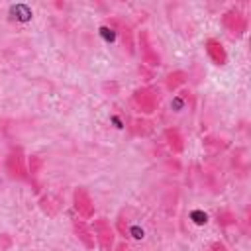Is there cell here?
<instances>
[{
    "label": "cell",
    "mask_w": 251,
    "mask_h": 251,
    "mask_svg": "<svg viewBox=\"0 0 251 251\" xmlns=\"http://www.w3.org/2000/svg\"><path fill=\"white\" fill-rule=\"evenodd\" d=\"M131 102L137 108L139 114L143 116H151L157 112L159 104H161V90L155 84H145L133 90L131 94Z\"/></svg>",
    "instance_id": "2"
},
{
    "label": "cell",
    "mask_w": 251,
    "mask_h": 251,
    "mask_svg": "<svg viewBox=\"0 0 251 251\" xmlns=\"http://www.w3.org/2000/svg\"><path fill=\"white\" fill-rule=\"evenodd\" d=\"M73 233L76 235V239L84 245V249L92 251L96 247V239H94V233L90 229V226H86L84 220H78V218H73Z\"/></svg>",
    "instance_id": "9"
},
{
    "label": "cell",
    "mask_w": 251,
    "mask_h": 251,
    "mask_svg": "<svg viewBox=\"0 0 251 251\" xmlns=\"http://www.w3.org/2000/svg\"><path fill=\"white\" fill-rule=\"evenodd\" d=\"M204 251H227V247H226L222 241H212L210 245H206Z\"/></svg>",
    "instance_id": "15"
},
{
    "label": "cell",
    "mask_w": 251,
    "mask_h": 251,
    "mask_svg": "<svg viewBox=\"0 0 251 251\" xmlns=\"http://www.w3.org/2000/svg\"><path fill=\"white\" fill-rule=\"evenodd\" d=\"M39 208H41L43 214H47V216L53 218V216H57V214L61 212L63 202H61V198L55 196V194H45V196L39 198Z\"/></svg>",
    "instance_id": "11"
},
{
    "label": "cell",
    "mask_w": 251,
    "mask_h": 251,
    "mask_svg": "<svg viewBox=\"0 0 251 251\" xmlns=\"http://www.w3.org/2000/svg\"><path fill=\"white\" fill-rule=\"evenodd\" d=\"M137 41H139V49H141V59H143V63H145L147 67H151V69H153V67H159V65H161V55H159L157 49L153 47L149 31L141 29V31L137 33Z\"/></svg>",
    "instance_id": "6"
},
{
    "label": "cell",
    "mask_w": 251,
    "mask_h": 251,
    "mask_svg": "<svg viewBox=\"0 0 251 251\" xmlns=\"http://www.w3.org/2000/svg\"><path fill=\"white\" fill-rule=\"evenodd\" d=\"M73 208H75V212L80 216V220H90V218H94L96 206H94V200H92L90 192H88L84 186H76V188L73 190Z\"/></svg>",
    "instance_id": "5"
},
{
    "label": "cell",
    "mask_w": 251,
    "mask_h": 251,
    "mask_svg": "<svg viewBox=\"0 0 251 251\" xmlns=\"http://www.w3.org/2000/svg\"><path fill=\"white\" fill-rule=\"evenodd\" d=\"M220 22H222L224 29H226L229 35H235V37H241V35L247 31V25H249L247 16H245L239 8H235V6H231L229 10H226V12L222 14Z\"/></svg>",
    "instance_id": "4"
},
{
    "label": "cell",
    "mask_w": 251,
    "mask_h": 251,
    "mask_svg": "<svg viewBox=\"0 0 251 251\" xmlns=\"http://www.w3.org/2000/svg\"><path fill=\"white\" fill-rule=\"evenodd\" d=\"M186 80H188V75L184 71H171L165 76V90L167 92H176L182 84H186Z\"/></svg>",
    "instance_id": "13"
},
{
    "label": "cell",
    "mask_w": 251,
    "mask_h": 251,
    "mask_svg": "<svg viewBox=\"0 0 251 251\" xmlns=\"http://www.w3.org/2000/svg\"><path fill=\"white\" fill-rule=\"evenodd\" d=\"M204 49H206L208 59H210L214 65L224 67V65L227 63V51H226V47H224V43H222L220 39L208 37V39L204 41Z\"/></svg>",
    "instance_id": "8"
},
{
    "label": "cell",
    "mask_w": 251,
    "mask_h": 251,
    "mask_svg": "<svg viewBox=\"0 0 251 251\" xmlns=\"http://www.w3.org/2000/svg\"><path fill=\"white\" fill-rule=\"evenodd\" d=\"M127 131H129V135H133V137H145V135H149V133L153 131V122H149V120H145V118H135V120H131V124L127 126Z\"/></svg>",
    "instance_id": "12"
},
{
    "label": "cell",
    "mask_w": 251,
    "mask_h": 251,
    "mask_svg": "<svg viewBox=\"0 0 251 251\" xmlns=\"http://www.w3.org/2000/svg\"><path fill=\"white\" fill-rule=\"evenodd\" d=\"M216 224H218L220 227L237 226V216H235V212H231V210H220V212L216 214Z\"/></svg>",
    "instance_id": "14"
},
{
    "label": "cell",
    "mask_w": 251,
    "mask_h": 251,
    "mask_svg": "<svg viewBox=\"0 0 251 251\" xmlns=\"http://www.w3.org/2000/svg\"><path fill=\"white\" fill-rule=\"evenodd\" d=\"M92 233H94V239H96V245L102 249V251H114V243H116V229L110 226V222L106 218H96L92 220V226H90Z\"/></svg>",
    "instance_id": "3"
},
{
    "label": "cell",
    "mask_w": 251,
    "mask_h": 251,
    "mask_svg": "<svg viewBox=\"0 0 251 251\" xmlns=\"http://www.w3.org/2000/svg\"><path fill=\"white\" fill-rule=\"evenodd\" d=\"M163 141L169 147V151L175 153V155H178V153L184 151V137H182L180 129L175 127V126H169V127L163 129Z\"/></svg>",
    "instance_id": "10"
},
{
    "label": "cell",
    "mask_w": 251,
    "mask_h": 251,
    "mask_svg": "<svg viewBox=\"0 0 251 251\" xmlns=\"http://www.w3.org/2000/svg\"><path fill=\"white\" fill-rule=\"evenodd\" d=\"M106 24L116 27V31H118V35H120V39H122L124 49H126L129 55H133V53H135V41H133V31H131L129 24H126V20H122V18H108Z\"/></svg>",
    "instance_id": "7"
},
{
    "label": "cell",
    "mask_w": 251,
    "mask_h": 251,
    "mask_svg": "<svg viewBox=\"0 0 251 251\" xmlns=\"http://www.w3.org/2000/svg\"><path fill=\"white\" fill-rule=\"evenodd\" d=\"M4 171L12 180L31 184V176H29V171H27V165H25V153L20 145L10 147V151L4 159Z\"/></svg>",
    "instance_id": "1"
}]
</instances>
